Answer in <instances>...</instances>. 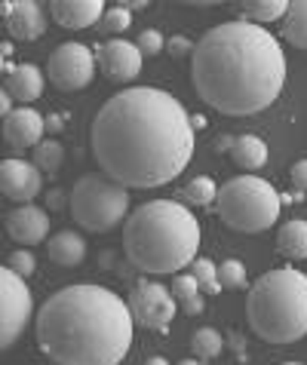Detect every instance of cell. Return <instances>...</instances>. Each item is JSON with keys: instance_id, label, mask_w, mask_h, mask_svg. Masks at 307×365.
Here are the masks:
<instances>
[{"instance_id": "obj_15", "label": "cell", "mask_w": 307, "mask_h": 365, "mask_svg": "<svg viewBox=\"0 0 307 365\" xmlns=\"http://www.w3.org/2000/svg\"><path fill=\"white\" fill-rule=\"evenodd\" d=\"M6 233L16 242H25V246H34V242H44L49 237V212L34 206V202H25L13 212H6Z\"/></svg>"}, {"instance_id": "obj_25", "label": "cell", "mask_w": 307, "mask_h": 365, "mask_svg": "<svg viewBox=\"0 0 307 365\" xmlns=\"http://www.w3.org/2000/svg\"><path fill=\"white\" fill-rule=\"evenodd\" d=\"M181 200H184V206H212L215 200H218V187H215V181L206 178V175H197V178H191L188 185H184L181 190Z\"/></svg>"}, {"instance_id": "obj_8", "label": "cell", "mask_w": 307, "mask_h": 365, "mask_svg": "<svg viewBox=\"0 0 307 365\" xmlns=\"http://www.w3.org/2000/svg\"><path fill=\"white\" fill-rule=\"evenodd\" d=\"M96 53L86 43H61L53 49L46 62V77L49 83L61 93H74V89H84L92 83V74H96Z\"/></svg>"}, {"instance_id": "obj_2", "label": "cell", "mask_w": 307, "mask_h": 365, "mask_svg": "<svg viewBox=\"0 0 307 365\" xmlns=\"http://www.w3.org/2000/svg\"><path fill=\"white\" fill-rule=\"evenodd\" d=\"M289 65L268 28L252 22H224L197 40L191 80L203 105L228 117H252L280 98Z\"/></svg>"}, {"instance_id": "obj_12", "label": "cell", "mask_w": 307, "mask_h": 365, "mask_svg": "<svg viewBox=\"0 0 307 365\" xmlns=\"http://www.w3.org/2000/svg\"><path fill=\"white\" fill-rule=\"evenodd\" d=\"M0 187H4V197L13 202H31L40 187H44V172H40L31 160L22 157H9L0 163Z\"/></svg>"}, {"instance_id": "obj_35", "label": "cell", "mask_w": 307, "mask_h": 365, "mask_svg": "<svg viewBox=\"0 0 307 365\" xmlns=\"http://www.w3.org/2000/svg\"><path fill=\"white\" fill-rule=\"evenodd\" d=\"M61 129H65V117L61 114H46V133H61Z\"/></svg>"}, {"instance_id": "obj_6", "label": "cell", "mask_w": 307, "mask_h": 365, "mask_svg": "<svg viewBox=\"0 0 307 365\" xmlns=\"http://www.w3.org/2000/svg\"><path fill=\"white\" fill-rule=\"evenodd\" d=\"M218 218L240 233H261L276 225L283 197L271 181L258 175H237L218 187Z\"/></svg>"}, {"instance_id": "obj_36", "label": "cell", "mask_w": 307, "mask_h": 365, "mask_svg": "<svg viewBox=\"0 0 307 365\" xmlns=\"http://www.w3.org/2000/svg\"><path fill=\"white\" fill-rule=\"evenodd\" d=\"M13 101H16V98L9 96L6 89H4V96H0V110H4V117H9V114H13V110H16V108H13Z\"/></svg>"}, {"instance_id": "obj_43", "label": "cell", "mask_w": 307, "mask_h": 365, "mask_svg": "<svg viewBox=\"0 0 307 365\" xmlns=\"http://www.w3.org/2000/svg\"><path fill=\"white\" fill-rule=\"evenodd\" d=\"M9 56H13V43L6 40V43H4V62H9Z\"/></svg>"}, {"instance_id": "obj_16", "label": "cell", "mask_w": 307, "mask_h": 365, "mask_svg": "<svg viewBox=\"0 0 307 365\" xmlns=\"http://www.w3.org/2000/svg\"><path fill=\"white\" fill-rule=\"evenodd\" d=\"M105 9L108 6L101 0H56V4H49V16L61 28H68V31H84V28H92V25L99 28Z\"/></svg>"}, {"instance_id": "obj_1", "label": "cell", "mask_w": 307, "mask_h": 365, "mask_svg": "<svg viewBox=\"0 0 307 365\" xmlns=\"http://www.w3.org/2000/svg\"><path fill=\"white\" fill-rule=\"evenodd\" d=\"M193 120L181 101L157 86H129L99 108L89 145L99 169L123 187H163L193 157Z\"/></svg>"}, {"instance_id": "obj_20", "label": "cell", "mask_w": 307, "mask_h": 365, "mask_svg": "<svg viewBox=\"0 0 307 365\" xmlns=\"http://www.w3.org/2000/svg\"><path fill=\"white\" fill-rule=\"evenodd\" d=\"M268 145H264V138L246 133V135H237V145L231 150V160L237 163L240 169H261L268 163Z\"/></svg>"}, {"instance_id": "obj_17", "label": "cell", "mask_w": 307, "mask_h": 365, "mask_svg": "<svg viewBox=\"0 0 307 365\" xmlns=\"http://www.w3.org/2000/svg\"><path fill=\"white\" fill-rule=\"evenodd\" d=\"M46 255L49 261H56L59 267H77L86 258V240L77 230H59L56 237H49L46 242Z\"/></svg>"}, {"instance_id": "obj_10", "label": "cell", "mask_w": 307, "mask_h": 365, "mask_svg": "<svg viewBox=\"0 0 307 365\" xmlns=\"http://www.w3.org/2000/svg\"><path fill=\"white\" fill-rule=\"evenodd\" d=\"M0 298H4V334H0V344L4 350H9L13 344L22 338V331L28 329L31 317H34V298H31V289L25 277H19L13 267H4L0 273Z\"/></svg>"}, {"instance_id": "obj_9", "label": "cell", "mask_w": 307, "mask_h": 365, "mask_svg": "<svg viewBox=\"0 0 307 365\" xmlns=\"http://www.w3.org/2000/svg\"><path fill=\"white\" fill-rule=\"evenodd\" d=\"M126 304L132 310L136 326L148 329V331H169L172 319H176V310H178V301L172 295V289L160 286V282H148V279H141L139 286L132 289Z\"/></svg>"}, {"instance_id": "obj_32", "label": "cell", "mask_w": 307, "mask_h": 365, "mask_svg": "<svg viewBox=\"0 0 307 365\" xmlns=\"http://www.w3.org/2000/svg\"><path fill=\"white\" fill-rule=\"evenodd\" d=\"M193 46H197V43H191V37H184V34H176V37L166 40V53H169L172 58L193 56Z\"/></svg>"}, {"instance_id": "obj_28", "label": "cell", "mask_w": 307, "mask_h": 365, "mask_svg": "<svg viewBox=\"0 0 307 365\" xmlns=\"http://www.w3.org/2000/svg\"><path fill=\"white\" fill-rule=\"evenodd\" d=\"M129 25H132V13L123 4H117V6L105 9V16H101V22H99V31L120 37L123 31H129Z\"/></svg>"}, {"instance_id": "obj_34", "label": "cell", "mask_w": 307, "mask_h": 365, "mask_svg": "<svg viewBox=\"0 0 307 365\" xmlns=\"http://www.w3.org/2000/svg\"><path fill=\"white\" fill-rule=\"evenodd\" d=\"M233 145H237V135H228V133H224V135L215 138V145H212V148L218 150V154H231Z\"/></svg>"}, {"instance_id": "obj_39", "label": "cell", "mask_w": 307, "mask_h": 365, "mask_svg": "<svg viewBox=\"0 0 307 365\" xmlns=\"http://www.w3.org/2000/svg\"><path fill=\"white\" fill-rule=\"evenodd\" d=\"M233 350H237V356H246V344H243V338H237V334H233Z\"/></svg>"}, {"instance_id": "obj_7", "label": "cell", "mask_w": 307, "mask_h": 365, "mask_svg": "<svg viewBox=\"0 0 307 365\" xmlns=\"http://www.w3.org/2000/svg\"><path fill=\"white\" fill-rule=\"evenodd\" d=\"M71 215L84 230L92 233H108L114 230L120 221L126 225L129 218V187L120 181L108 178L105 172H89V175L77 178L68 197Z\"/></svg>"}, {"instance_id": "obj_33", "label": "cell", "mask_w": 307, "mask_h": 365, "mask_svg": "<svg viewBox=\"0 0 307 365\" xmlns=\"http://www.w3.org/2000/svg\"><path fill=\"white\" fill-rule=\"evenodd\" d=\"M292 185L298 190H307V157L292 166Z\"/></svg>"}, {"instance_id": "obj_18", "label": "cell", "mask_w": 307, "mask_h": 365, "mask_svg": "<svg viewBox=\"0 0 307 365\" xmlns=\"http://www.w3.org/2000/svg\"><path fill=\"white\" fill-rule=\"evenodd\" d=\"M6 93L16 101L31 105L34 98L44 96V71H40L37 65H31V62L16 65V71L6 77Z\"/></svg>"}, {"instance_id": "obj_14", "label": "cell", "mask_w": 307, "mask_h": 365, "mask_svg": "<svg viewBox=\"0 0 307 365\" xmlns=\"http://www.w3.org/2000/svg\"><path fill=\"white\" fill-rule=\"evenodd\" d=\"M46 133V117L37 114L31 105L16 108L9 117H4V138L9 148L22 150V148H37L44 141Z\"/></svg>"}, {"instance_id": "obj_44", "label": "cell", "mask_w": 307, "mask_h": 365, "mask_svg": "<svg viewBox=\"0 0 307 365\" xmlns=\"http://www.w3.org/2000/svg\"><path fill=\"white\" fill-rule=\"evenodd\" d=\"M280 365H301V362H280Z\"/></svg>"}, {"instance_id": "obj_31", "label": "cell", "mask_w": 307, "mask_h": 365, "mask_svg": "<svg viewBox=\"0 0 307 365\" xmlns=\"http://www.w3.org/2000/svg\"><path fill=\"white\" fill-rule=\"evenodd\" d=\"M9 267H13L19 277H25V279H28L31 273H34V267H37V258L31 255L28 249H16L13 255H9Z\"/></svg>"}, {"instance_id": "obj_41", "label": "cell", "mask_w": 307, "mask_h": 365, "mask_svg": "<svg viewBox=\"0 0 307 365\" xmlns=\"http://www.w3.org/2000/svg\"><path fill=\"white\" fill-rule=\"evenodd\" d=\"M191 120H193V129H206V117L203 114H191Z\"/></svg>"}, {"instance_id": "obj_5", "label": "cell", "mask_w": 307, "mask_h": 365, "mask_svg": "<svg viewBox=\"0 0 307 365\" xmlns=\"http://www.w3.org/2000/svg\"><path fill=\"white\" fill-rule=\"evenodd\" d=\"M246 319L268 344H295L307 334V273L276 267L261 273L246 295Z\"/></svg>"}, {"instance_id": "obj_30", "label": "cell", "mask_w": 307, "mask_h": 365, "mask_svg": "<svg viewBox=\"0 0 307 365\" xmlns=\"http://www.w3.org/2000/svg\"><path fill=\"white\" fill-rule=\"evenodd\" d=\"M136 46L141 49V56L151 58V56H160V53H163V46H166V37H163L157 28H148V31H141V34H139Z\"/></svg>"}, {"instance_id": "obj_24", "label": "cell", "mask_w": 307, "mask_h": 365, "mask_svg": "<svg viewBox=\"0 0 307 365\" xmlns=\"http://www.w3.org/2000/svg\"><path fill=\"white\" fill-rule=\"evenodd\" d=\"M240 13H243L246 22L264 28V22L286 19V13H289V4H286V0H258V4H240Z\"/></svg>"}, {"instance_id": "obj_42", "label": "cell", "mask_w": 307, "mask_h": 365, "mask_svg": "<svg viewBox=\"0 0 307 365\" xmlns=\"http://www.w3.org/2000/svg\"><path fill=\"white\" fill-rule=\"evenodd\" d=\"M176 365H203V359H197V356H188V359H181V362H176Z\"/></svg>"}, {"instance_id": "obj_19", "label": "cell", "mask_w": 307, "mask_h": 365, "mask_svg": "<svg viewBox=\"0 0 307 365\" xmlns=\"http://www.w3.org/2000/svg\"><path fill=\"white\" fill-rule=\"evenodd\" d=\"M276 252L289 261L307 258V221L304 218H292L276 230Z\"/></svg>"}, {"instance_id": "obj_21", "label": "cell", "mask_w": 307, "mask_h": 365, "mask_svg": "<svg viewBox=\"0 0 307 365\" xmlns=\"http://www.w3.org/2000/svg\"><path fill=\"white\" fill-rule=\"evenodd\" d=\"M172 295L188 310V317H200L206 310V301H203V292H200V282L193 279V273H176L172 277Z\"/></svg>"}, {"instance_id": "obj_26", "label": "cell", "mask_w": 307, "mask_h": 365, "mask_svg": "<svg viewBox=\"0 0 307 365\" xmlns=\"http://www.w3.org/2000/svg\"><path fill=\"white\" fill-rule=\"evenodd\" d=\"M31 163H34L40 172H59L61 163H65V148L59 145L56 138H46V141H40V145L34 148V157H31Z\"/></svg>"}, {"instance_id": "obj_27", "label": "cell", "mask_w": 307, "mask_h": 365, "mask_svg": "<svg viewBox=\"0 0 307 365\" xmlns=\"http://www.w3.org/2000/svg\"><path fill=\"white\" fill-rule=\"evenodd\" d=\"M191 273H193V279L200 282V292L203 295H221V279H218V267H215V261L209 258H197L191 264Z\"/></svg>"}, {"instance_id": "obj_38", "label": "cell", "mask_w": 307, "mask_h": 365, "mask_svg": "<svg viewBox=\"0 0 307 365\" xmlns=\"http://www.w3.org/2000/svg\"><path fill=\"white\" fill-rule=\"evenodd\" d=\"M123 6H126L129 13H132V9H148L145 0H123Z\"/></svg>"}, {"instance_id": "obj_22", "label": "cell", "mask_w": 307, "mask_h": 365, "mask_svg": "<svg viewBox=\"0 0 307 365\" xmlns=\"http://www.w3.org/2000/svg\"><path fill=\"white\" fill-rule=\"evenodd\" d=\"M280 34L289 46L295 49H307V0H298V4H289V13H286Z\"/></svg>"}, {"instance_id": "obj_29", "label": "cell", "mask_w": 307, "mask_h": 365, "mask_svg": "<svg viewBox=\"0 0 307 365\" xmlns=\"http://www.w3.org/2000/svg\"><path fill=\"white\" fill-rule=\"evenodd\" d=\"M218 279L224 289H246L249 286V277H246V264L237 258H228L218 264Z\"/></svg>"}, {"instance_id": "obj_11", "label": "cell", "mask_w": 307, "mask_h": 365, "mask_svg": "<svg viewBox=\"0 0 307 365\" xmlns=\"http://www.w3.org/2000/svg\"><path fill=\"white\" fill-rule=\"evenodd\" d=\"M141 49L132 43V40H123V37H111L105 43L96 46V62L99 71L117 83H129L141 74Z\"/></svg>"}, {"instance_id": "obj_40", "label": "cell", "mask_w": 307, "mask_h": 365, "mask_svg": "<svg viewBox=\"0 0 307 365\" xmlns=\"http://www.w3.org/2000/svg\"><path fill=\"white\" fill-rule=\"evenodd\" d=\"M145 365H172V362H169L166 356H148V359H145Z\"/></svg>"}, {"instance_id": "obj_37", "label": "cell", "mask_w": 307, "mask_h": 365, "mask_svg": "<svg viewBox=\"0 0 307 365\" xmlns=\"http://www.w3.org/2000/svg\"><path fill=\"white\" fill-rule=\"evenodd\" d=\"M61 194H65V190H49V206H53V209H59L61 206V202H65V197H61Z\"/></svg>"}, {"instance_id": "obj_3", "label": "cell", "mask_w": 307, "mask_h": 365, "mask_svg": "<svg viewBox=\"0 0 307 365\" xmlns=\"http://www.w3.org/2000/svg\"><path fill=\"white\" fill-rule=\"evenodd\" d=\"M132 331L129 304L92 282L53 292L37 313V347L53 365H117L132 347Z\"/></svg>"}, {"instance_id": "obj_23", "label": "cell", "mask_w": 307, "mask_h": 365, "mask_svg": "<svg viewBox=\"0 0 307 365\" xmlns=\"http://www.w3.org/2000/svg\"><path fill=\"white\" fill-rule=\"evenodd\" d=\"M191 350H193V356L203 359V362L218 359L221 350H224V334L212 326H203L191 334Z\"/></svg>"}, {"instance_id": "obj_13", "label": "cell", "mask_w": 307, "mask_h": 365, "mask_svg": "<svg viewBox=\"0 0 307 365\" xmlns=\"http://www.w3.org/2000/svg\"><path fill=\"white\" fill-rule=\"evenodd\" d=\"M0 13L13 40H37L46 34V9L37 0H9L0 6Z\"/></svg>"}, {"instance_id": "obj_4", "label": "cell", "mask_w": 307, "mask_h": 365, "mask_svg": "<svg viewBox=\"0 0 307 365\" xmlns=\"http://www.w3.org/2000/svg\"><path fill=\"white\" fill-rule=\"evenodd\" d=\"M200 221L178 200H151L123 225V252L129 264L145 273H176L200 255Z\"/></svg>"}]
</instances>
